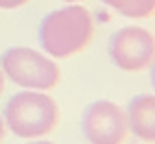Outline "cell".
<instances>
[{
  "instance_id": "obj_1",
  "label": "cell",
  "mask_w": 155,
  "mask_h": 144,
  "mask_svg": "<svg viewBox=\"0 0 155 144\" xmlns=\"http://www.w3.org/2000/svg\"><path fill=\"white\" fill-rule=\"evenodd\" d=\"M94 37V20L81 5H66L39 22V44L53 59H68L85 50Z\"/></svg>"
},
{
  "instance_id": "obj_2",
  "label": "cell",
  "mask_w": 155,
  "mask_h": 144,
  "mask_svg": "<svg viewBox=\"0 0 155 144\" xmlns=\"http://www.w3.org/2000/svg\"><path fill=\"white\" fill-rule=\"evenodd\" d=\"M5 127L22 140H37L53 133L59 125V107L46 92L22 90L5 105Z\"/></svg>"
},
{
  "instance_id": "obj_3",
  "label": "cell",
  "mask_w": 155,
  "mask_h": 144,
  "mask_svg": "<svg viewBox=\"0 0 155 144\" xmlns=\"http://www.w3.org/2000/svg\"><path fill=\"white\" fill-rule=\"evenodd\" d=\"M0 70L5 79L13 81L15 85L35 92H48L59 83V66L44 53L28 46L7 48L0 57Z\"/></svg>"
},
{
  "instance_id": "obj_4",
  "label": "cell",
  "mask_w": 155,
  "mask_h": 144,
  "mask_svg": "<svg viewBox=\"0 0 155 144\" xmlns=\"http://www.w3.org/2000/svg\"><path fill=\"white\" fill-rule=\"evenodd\" d=\"M81 133L87 144H122L129 136L127 114L114 100H94L81 114Z\"/></svg>"
},
{
  "instance_id": "obj_5",
  "label": "cell",
  "mask_w": 155,
  "mask_h": 144,
  "mask_svg": "<svg viewBox=\"0 0 155 144\" xmlns=\"http://www.w3.org/2000/svg\"><path fill=\"white\" fill-rule=\"evenodd\" d=\"M109 59L122 72H140L155 61V37L142 26H122L109 39Z\"/></svg>"
},
{
  "instance_id": "obj_6",
  "label": "cell",
  "mask_w": 155,
  "mask_h": 144,
  "mask_svg": "<svg viewBox=\"0 0 155 144\" xmlns=\"http://www.w3.org/2000/svg\"><path fill=\"white\" fill-rule=\"evenodd\" d=\"M127 125L142 142H155V94H138L127 103Z\"/></svg>"
},
{
  "instance_id": "obj_7",
  "label": "cell",
  "mask_w": 155,
  "mask_h": 144,
  "mask_svg": "<svg viewBox=\"0 0 155 144\" xmlns=\"http://www.w3.org/2000/svg\"><path fill=\"white\" fill-rule=\"evenodd\" d=\"M101 2L131 20H144L155 13V0H101Z\"/></svg>"
},
{
  "instance_id": "obj_8",
  "label": "cell",
  "mask_w": 155,
  "mask_h": 144,
  "mask_svg": "<svg viewBox=\"0 0 155 144\" xmlns=\"http://www.w3.org/2000/svg\"><path fill=\"white\" fill-rule=\"evenodd\" d=\"M28 0H0V9H7V11H11V9H20L24 7Z\"/></svg>"
},
{
  "instance_id": "obj_9",
  "label": "cell",
  "mask_w": 155,
  "mask_h": 144,
  "mask_svg": "<svg viewBox=\"0 0 155 144\" xmlns=\"http://www.w3.org/2000/svg\"><path fill=\"white\" fill-rule=\"evenodd\" d=\"M5 136H7V127H5V120H2V116H0V144L5 142Z\"/></svg>"
},
{
  "instance_id": "obj_10",
  "label": "cell",
  "mask_w": 155,
  "mask_h": 144,
  "mask_svg": "<svg viewBox=\"0 0 155 144\" xmlns=\"http://www.w3.org/2000/svg\"><path fill=\"white\" fill-rule=\"evenodd\" d=\"M151 83H153V87H155V61L151 64Z\"/></svg>"
},
{
  "instance_id": "obj_11",
  "label": "cell",
  "mask_w": 155,
  "mask_h": 144,
  "mask_svg": "<svg viewBox=\"0 0 155 144\" xmlns=\"http://www.w3.org/2000/svg\"><path fill=\"white\" fill-rule=\"evenodd\" d=\"M2 90H5V74H2V70H0V94H2Z\"/></svg>"
},
{
  "instance_id": "obj_12",
  "label": "cell",
  "mask_w": 155,
  "mask_h": 144,
  "mask_svg": "<svg viewBox=\"0 0 155 144\" xmlns=\"http://www.w3.org/2000/svg\"><path fill=\"white\" fill-rule=\"evenodd\" d=\"M31 144H55V142H48V140H33Z\"/></svg>"
},
{
  "instance_id": "obj_13",
  "label": "cell",
  "mask_w": 155,
  "mask_h": 144,
  "mask_svg": "<svg viewBox=\"0 0 155 144\" xmlns=\"http://www.w3.org/2000/svg\"><path fill=\"white\" fill-rule=\"evenodd\" d=\"M61 2H66V5H79L81 0H61Z\"/></svg>"
}]
</instances>
